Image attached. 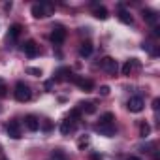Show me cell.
Wrapping results in <instances>:
<instances>
[{"label": "cell", "instance_id": "cell-1", "mask_svg": "<svg viewBox=\"0 0 160 160\" xmlns=\"http://www.w3.org/2000/svg\"><path fill=\"white\" fill-rule=\"evenodd\" d=\"M30 96H32L30 87H28L27 83L19 81V83L15 85V100H17V102H28V100H30Z\"/></svg>", "mask_w": 160, "mask_h": 160}, {"label": "cell", "instance_id": "cell-2", "mask_svg": "<svg viewBox=\"0 0 160 160\" xmlns=\"http://www.w3.org/2000/svg\"><path fill=\"white\" fill-rule=\"evenodd\" d=\"M100 68H102L104 72H108V73L115 75V73H117V70H119V64H117V60H115V58H111V57H104V58L100 60Z\"/></svg>", "mask_w": 160, "mask_h": 160}, {"label": "cell", "instance_id": "cell-3", "mask_svg": "<svg viewBox=\"0 0 160 160\" xmlns=\"http://www.w3.org/2000/svg\"><path fill=\"white\" fill-rule=\"evenodd\" d=\"M64 40H66V28H64V27H60V25L53 27V32H51V42H53L55 45H60V43H64Z\"/></svg>", "mask_w": 160, "mask_h": 160}, {"label": "cell", "instance_id": "cell-4", "mask_svg": "<svg viewBox=\"0 0 160 160\" xmlns=\"http://www.w3.org/2000/svg\"><path fill=\"white\" fill-rule=\"evenodd\" d=\"M70 79H72V81H73L79 89H81V91H85V92H91V91L94 89V83L91 81V79H83V77H79V75H72Z\"/></svg>", "mask_w": 160, "mask_h": 160}, {"label": "cell", "instance_id": "cell-5", "mask_svg": "<svg viewBox=\"0 0 160 160\" xmlns=\"http://www.w3.org/2000/svg\"><path fill=\"white\" fill-rule=\"evenodd\" d=\"M126 108H128V111H132V113H139V111H143L145 102H143V98H141V96H132V98L128 100Z\"/></svg>", "mask_w": 160, "mask_h": 160}, {"label": "cell", "instance_id": "cell-6", "mask_svg": "<svg viewBox=\"0 0 160 160\" xmlns=\"http://www.w3.org/2000/svg\"><path fill=\"white\" fill-rule=\"evenodd\" d=\"M6 130H8V136H10L12 139H19V138H21V124H19L17 121H12V122L6 126Z\"/></svg>", "mask_w": 160, "mask_h": 160}, {"label": "cell", "instance_id": "cell-7", "mask_svg": "<svg viewBox=\"0 0 160 160\" xmlns=\"http://www.w3.org/2000/svg\"><path fill=\"white\" fill-rule=\"evenodd\" d=\"M94 130H96L100 136L111 138V136L115 134V124H113V122H111V124H96V126H94Z\"/></svg>", "mask_w": 160, "mask_h": 160}, {"label": "cell", "instance_id": "cell-8", "mask_svg": "<svg viewBox=\"0 0 160 160\" xmlns=\"http://www.w3.org/2000/svg\"><path fill=\"white\" fill-rule=\"evenodd\" d=\"M47 8H51V6L49 4H34L30 12H32V15L36 19H42V17H47V12H45Z\"/></svg>", "mask_w": 160, "mask_h": 160}, {"label": "cell", "instance_id": "cell-9", "mask_svg": "<svg viewBox=\"0 0 160 160\" xmlns=\"http://www.w3.org/2000/svg\"><path fill=\"white\" fill-rule=\"evenodd\" d=\"M23 51H25V55H27V57L34 58V57L38 55V45H36V42H34V40H28V42H25V45H23Z\"/></svg>", "mask_w": 160, "mask_h": 160}, {"label": "cell", "instance_id": "cell-10", "mask_svg": "<svg viewBox=\"0 0 160 160\" xmlns=\"http://www.w3.org/2000/svg\"><path fill=\"white\" fill-rule=\"evenodd\" d=\"M73 130H75V121L70 119V117L64 119L62 124H60V134H62V136H68V134H72Z\"/></svg>", "mask_w": 160, "mask_h": 160}, {"label": "cell", "instance_id": "cell-11", "mask_svg": "<svg viewBox=\"0 0 160 160\" xmlns=\"http://www.w3.org/2000/svg\"><path fill=\"white\" fill-rule=\"evenodd\" d=\"M25 126H27V130L36 132V130H40V121L34 115H28V117H25Z\"/></svg>", "mask_w": 160, "mask_h": 160}, {"label": "cell", "instance_id": "cell-12", "mask_svg": "<svg viewBox=\"0 0 160 160\" xmlns=\"http://www.w3.org/2000/svg\"><path fill=\"white\" fill-rule=\"evenodd\" d=\"M139 68V62L136 60V58H132V60H128V62H124L122 64V75H130L134 70H138Z\"/></svg>", "mask_w": 160, "mask_h": 160}, {"label": "cell", "instance_id": "cell-13", "mask_svg": "<svg viewBox=\"0 0 160 160\" xmlns=\"http://www.w3.org/2000/svg\"><path fill=\"white\" fill-rule=\"evenodd\" d=\"M143 19H145L149 25H156L158 15H156V12H152V10H143Z\"/></svg>", "mask_w": 160, "mask_h": 160}, {"label": "cell", "instance_id": "cell-14", "mask_svg": "<svg viewBox=\"0 0 160 160\" xmlns=\"http://www.w3.org/2000/svg\"><path fill=\"white\" fill-rule=\"evenodd\" d=\"M21 30H23V27H21L19 23L12 25V27H10V30H8V38H12V40H17V38L21 36Z\"/></svg>", "mask_w": 160, "mask_h": 160}, {"label": "cell", "instance_id": "cell-15", "mask_svg": "<svg viewBox=\"0 0 160 160\" xmlns=\"http://www.w3.org/2000/svg\"><path fill=\"white\" fill-rule=\"evenodd\" d=\"M91 53H92V43L91 42L81 43V47H79V55H81V57H89Z\"/></svg>", "mask_w": 160, "mask_h": 160}, {"label": "cell", "instance_id": "cell-16", "mask_svg": "<svg viewBox=\"0 0 160 160\" xmlns=\"http://www.w3.org/2000/svg\"><path fill=\"white\" fill-rule=\"evenodd\" d=\"M79 109L85 111V113H89V115L96 111V108H94V104H92V102H81V104H79Z\"/></svg>", "mask_w": 160, "mask_h": 160}, {"label": "cell", "instance_id": "cell-17", "mask_svg": "<svg viewBox=\"0 0 160 160\" xmlns=\"http://www.w3.org/2000/svg\"><path fill=\"white\" fill-rule=\"evenodd\" d=\"M94 17L100 19V21H106V19H108V10H106L104 6H98V8L94 10Z\"/></svg>", "mask_w": 160, "mask_h": 160}, {"label": "cell", "instance_id": "cell-18", "mask_svg": "<svg viewBox=\"0 0 160 160\" xmlns=\"http://www.w3.org/2000/svg\"><path fill=\"white\" fill-rule=\"evenodd\" d=\"M119 21L121 23H124V25H132V15L128 13V12H124V10H121V13H119Z\"/></svg>", "mask_w": 160, "mask_h": 160}, {"label": "cell", "instance_id": "cell-19", "mask_svg": "<svg viewBox=\"0 0 160 160\" xmlns=\"http://www.w3.org/2000/svg\"><path fill=\"white\" fill-rule=\"evenodd\" d=\"M113 119H115V115H113L111 111H108V113L100 115V122H98V124H111V122H113Z\"/></svg>", "mask_w": 160, "mask_h": 160}, {"label": "cell", "instance_id": "cell-20", "mask_svg": "<svg viewBox=\"0 0 160 160\" xmlns=\"http://www.w3.org/2000/svg\"><path fill=\"white\" fill-rule=\"evenodd\" d=\"M51 156H53V160H68V158H66V154H64L60 149H55V151L51 152Z\"/></svg>", "mask_w": 160, "mask_h": 160}, {"label": "cell", "instance_id": "cell-21", "mask_svg": "<svg viewBox=\"0 0 160 160\" xmlns=\"http://www.w3.org/2000/svg\"><path fill=\"white\" fill-rule=\"evenodd\" d=\"M66 75H72L70 73V68H60L57 72V79H58V81H60V79H66Z\"/></svg>", "mask_w": 160, "mask_h": 160}, {"label": "cell", "instance_id": "cell-22", "mask_svg": "<svg viewBox=\"0 0 160 160\" xmlns=\"http://www.w3.org/2000/svg\"><path fill=\"white\" fill-rule=\"evenodd\" d=\"M139 134H141L143 138H145V136H149V134H151V126H149L147 122H143V124L139 126Z\"/></svg>", "mask_w": 160, "mask_h": 160}, {"label": "cell", "instance_id": "cell-23", "mask_svg": "<svg viewBox=\"0 0 160 160\" xmlns=\"http://www.w3.org/2000/svg\"><path fill=\"white\" fill-rule=\"evenodd\" d=\"M27 73H30V75H34V77H40V75H42V70H40V68H27Z\"/></svg>", "mask_w": 160, "mask_h": 160}, {"label": "cell", "instance_id": "cell-24", "mask_svg": "<svg viewBox=\"0 0 160 160\" xmlns=\"http://www.w3.org/2000/svg\"><path fill=\"white\" fill-rule=\"evenodd\" d=\"M8 94V87H6V83L2 81V79H0V98H4Z\"/></svg>", "mask_w": 160, "mask_h": 160}, {"label": "cell", "instance_id": "cell-25", "mask_svg": "<svg viewBox=\"0 0 160 160\" xmlns=\"http://www.w3.org/2000/svg\"><path fill=\"white\" fill-rule=\"evenodd\" d=\"M100 94H102V96H108V94H109V87H108V85L100 87Z\"/></svg>", "mask_w": 160, "mask_h": 160}, {"label": "cell", "instance_id": "cell-26", "mask_svg": "<svg viewBox=\"0 0 160 160\" xmlns=\"http://www.w3.org/2000/svg\"><path fill=\"white\" fill-rule=\"evenodd\" d=\"M77 145H79V149H85V147H87V145H89V139H87V138H85V139H81V141H79V143H77Z\"/></svg>", "mask_w": 160, "mask_h": 160}, {"label": "cell", "instance_id": "cell-27", "mask_svg": "<svg viewBox=\"0 0 160 160\" xmlns=\"http://www.w3.org/2000/svg\"><path fill=\"white\" fill-rule=\"evenodd\" d=\"M158 104H160V100H158V98H154V100H152V109H154V111L158 109Z\"/></svg>", "mask_w": 160, "mask_h": 160}, {"label": "cell", "instance_id": "cell-28", "mask_svg": "<svg viewBox=\"0 0 160 160\" xmlns=\"http://www.w3.org/2000/svg\"><path fill=\"white\" fill-rule=\"evenodd\" d=\"M43 130H51V122H49V121L43 122Z\"/></svg>", "mask_w": 160, "mask_h": 160}, {"label": "cell", "instance_id": "cell-29", "mask_svg": "<svg viewBox=\"0 0 160 160\" xmlns=\"http://www.w3.org/2000/svg\"><path fill=\"white\" fill-rule=\"evenodd\" d=\"M126 160H141V158H139V156H134V154H130V156H128Z\"/></svg>", "mask_w": 160, "mask_h": 160}]
</instances>
